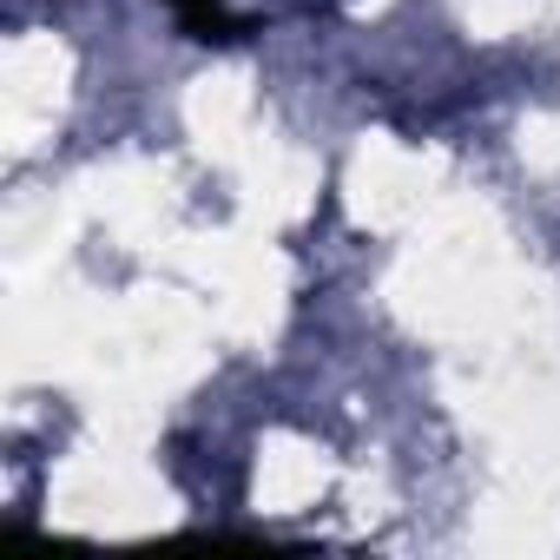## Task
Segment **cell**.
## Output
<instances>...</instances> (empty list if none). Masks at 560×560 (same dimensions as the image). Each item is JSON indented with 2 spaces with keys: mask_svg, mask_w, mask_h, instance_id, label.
Masks as SVG:
<instances>
[{
  "mask_svg": "<svg viewBox=\"0 0 560 560\" xmlns=\"http://www.w3.org/2000/svg\"><path fill=\"white\" fill-rule=\"evenodd\" d=\"M172 14H178V27L191 40H237L244 34V21L224 8V0H172Z\"/></svg>",
  "mask_w": 560,
  "mask_h": 560,
  "instance_id": "obj_1",
  "label": "cell"
}]
</instances>
